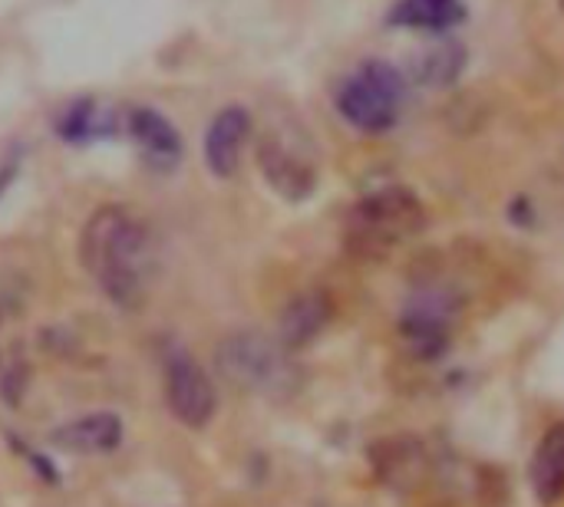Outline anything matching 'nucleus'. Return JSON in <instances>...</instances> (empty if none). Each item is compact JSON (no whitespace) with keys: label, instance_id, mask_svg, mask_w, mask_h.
<instances>
[{"label":"nucleus","instance_id":"1","mask_svg":"<svg viewBox=\"0 0 564 507\" xmlns=\"http://www.w3.org/2000/svg\"><path fill=\"white\" fill-rule=\"evenodd\" d=\"M79 264L112 307L135 313L152 290L155 234L129 205H102L79 231Z\"/></svg>","mask_w":564,"mask_h":507},{"label":"nucleus","instance_id":"2","mask_svg":"<svg viewBox=\"0 0 564 507\" xmlns=\"http://www.w3.org/2000/svg\"><path fill=\"white\" fill-rule=\"evenodd\" d=\"M426 231V208L416 191L383 185L360 195L344 221V244L354 257L380 261Z\"/></svg>","mask_w":564,"mask_h":507},{"label":"nucleus","instance_id":"3","mask_svg":"<svg viewBox=\"0 0 564 507\" xmlns=\"http://www.w3.org/2000/svg\"><path fill=\"white\" fill-rule=\"evenodd\" d=\"M215 373L238 393L284 399L301 389L304 370L294 353L261 330H235L215 346Z\"/></svg>","mask_w":564,"mask_h":507},{"label":"nucleus","instance_id":"4","mask_svg":"<svg viewBox=\"0 0 564 507\" xmlns=\"http://www.w3.org/2000/svg\"><path fill=\"white\" fill-rule=\"evenodd\" d=\"M406 99V76L383 59H367L347 73L334 92V106L347 125L364 135H383L400 122Z\"/></svg>","mask_w":564,"mask_h":507},{"label":"nucleus","instance_id":"5","mask_svg":"<svg viewBox=\"0 0 564 507\" xmlns=\"http://www.w3.org/2000/svg\"><path fill=\"white\" fill-rule=\"evenodd\" d=\"M463 310V297L446 284L416 287L397 320V333L403 350L416 363H440L456 337V320Z\"/></svg>","mask_w":564,"mask_h":507},{"label":"nucleus","instance_id":"6","mask_svg":"<svg viewBox=\"0 0 564 507\" xmlns=\"http://www.w3.org/2000/svg\"><path fill=\"white\" fill-rule=\"evenodd\" d=\"M258 168L268 188L291 205H301L317 191L321 172H317L314 145L307 142V135L294 129H271L261 135Z\"/></svg>","mask_w":564,"mask_h":507},{"label":"nucleus","instance_id":"7","mask_svg":"<svg viewBox=\"0 0 564 507\" xmlns=\"http://www.w3.org/2000/svg\"><path fill=\"white\" fill-rule=\"evenodd\" d=\"M162 393L175 422L185 429H205L218 409V389L212 373L185 346H169L162 353Z\"/></svg>","mask_w":564,"mask_h":507},{"label":"nucleus","instance_id":"8","mask_svg":"<svg viewBox=\"0 0 564 507\" xmlns=\"http://www.w3.org/2000/svg\"><path fill=\"white\" fill-rule=\"evenodd\" d=\"M251 135H254V119L245 106L218 109L205 129V139H202L205 168L215 178H231L241 168V158H245Z\"/></svg>","mask_w":564,"mask_h":507},{"label":"nucleus","instance_id":"9","mask_svg":"<svg viewBox=\"0 0 564 507\" xmlns=\"http://www.w3.org/2000/svg\"><path fill=\"white\" fill-rule=\"evenodd\" d=\"M126 129H129V139L135 142L142 162L152 165L155 172H172L182 162L185 142H182L178 129L172 125V119L162 115L159 109L132 106L126 115Z\"/></svg>","mask_w":564,"mask_h":507},{"label":"nucleus","instance_id":"10","mask_svg":"<svg viewBox=\"0 0 564 507\" xmlns=\"http://www.w3.org/2000/svg\"><path fill=\"white\" fill-rule=\"evenodd\" d=\"M330 320H334V297L324 287L297 290L278 317V340L291 353H301L330 327Z\"/></svg>","mask_w":564,"mask_h":507},{"label":"nucleus","instance_id":"11","mask_svg":"<svg viewBox=\"0 0 564 507\" xmlns=\"http://www.w3.org/2000/svg\"><path fill=\"white\" fill-rule=\"evenodd\" d=\"M126 426L116 412H89L50 432V442L66 455H109L122 445Z\"/></svg>","mask_w":564,"mask_h":507},{"label":"nucleus","instance_id":"12","mask_svg":"<svg viewBox=\"0 0 564 507\" xmlns=\"http://www.w3.org/2000/svg\"><path fill=\"white\" fill-rule=\"evenodd\" d=\"M53 129L69 145H89V142L109 139L116 132V115L102 102H96L93 96H83V99L66 102L56 112Z\"/></svg>","mask_w":564,"mask_h":507},{"label":"nucleus","instance_id":"13","mask_svg":"<svg viewBox=\"0 0 564 507\" xmlns=\"http://www.w3.org/2000/svg\"><path fill=\"white\" fill-rule=\"evenodd\" d=\"M529 482L542 505H555L564 498V422L542 436L529 465Z\"/></svg>","mask_w":564,"mask_h":507},{"label":"nucleus","instance_id":"14","mask_svg":"<svg viewBox=\"0 0 564 507\" xmlns=\"http://www.w3.org/2000/svg\"><path fill=\"white\" fill-rule=\"evenodd\" d=\"M373 469L377 478L390 488H413L423 482L426 472V455L423 445L413 439H393V442H380L373 449Z\"/></svg>","mask_w":564,"mask_h":507},{"label":"nucleus","instance_id":"15","mask_svg":"<svg viewBox=\"0 0 564 507\" xmlns=\"http://www.w3.org/2000/svg\"><path fill=\"white\" fill-rule=\"evenodd\" d=\"M466 20L463 0H397L387 23L400 30H426V33H446Z\"/></svg>","mask_w":564,"mask_h":507},{"label":"nucleus","instance_id":"16","mask_svg":"<svg viewBox=\"0 0 564 507\" xmlns=\"http://www.w3.org/2000/svg\"><path fill=\"white\" fill-rule=\"evenodd\" d=\"M463 69H466V46L443 40L420 53V59L413 63V79L423 86L443 89V86H453L463 76Z\"/></svg>","mask_w":564,"mask_h":507},{"label":"nucleus","instance_id":"17","mask_svg":"<svg viewBox=\"0 0 564 507\" xmlns=\"http://www.w3.org/2000/svg\"><path fill=\"white\" fill-rule=\"evenodd\" d=\"M26 379H30V366L20 356V346H10L0 356V399L7 406H17L20 396L26 393Z\"/></svg>","mask_w":564,"mask_h":507},{"label":"nucleus","instance_id":"18","mask_svg":"<svg viewBox=\"0 0 564 507\" xmlns=\"http://www.w3.org/2000/svg\"><path fill=\"white\" fill-rule=\"evenodd\" d=\"M23 300H26L23 277L10 274V271H0V330L23 310Z\"/></svg>","mask_w":564,"mask_h":507},{"label":"nucleus","instance_id":"19","mask_svg":"<svg viewBox=\"0 0 564 507\" xmlns=\"http://www.w3.org/2000/svg\"><path fill=\"white\" fill-rule=\"evenodd\" d=\"M17 172H20V152L13 148L3 162H0V195L7 191V185L17 178Z\"/></svg>","mask_w":564,"mask_h":507},{"label":"nucleus","instance_id":"20","mask_svg":"<svg viewBox=\"0 0 564 507\" xmlns=\"http://www.w3.org/2000/svg\"><path fill=\"white\" fill-rule=\"evenodd\" d=\"M558 3H562V10H564V0H558Z\"/></svg>","mask_w":564,"mask_h":507}]
</instances>
